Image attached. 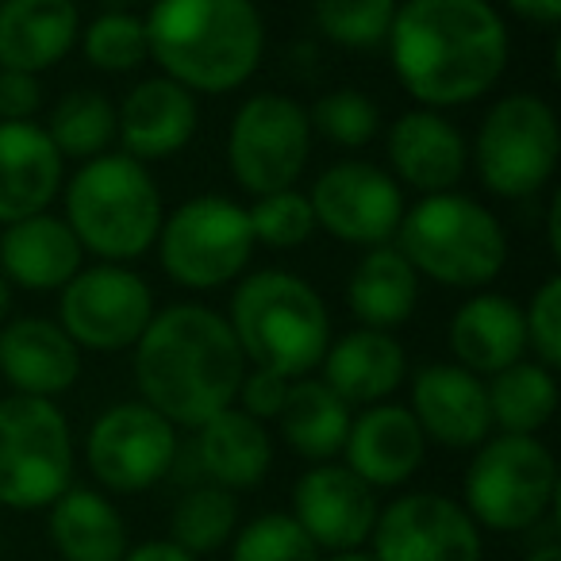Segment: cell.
<instances>
[{"label": "cell", "mask_w": 561, "mask_h": 561, "mask_svg": "<svg viewBox=\"0 0 561 561\" xmlns=\"http://www.w3.org/2000/svg\"><path fill=\"white\" fill-rule=\"evenodd\" d=\"M385 47L415 108L435 112L489 96L512 62V32L492 0H400Z\"/></svg>", "instance_id": "1"}, {"label": "cell", "mask_w": 561, "mask_h": 561, "mask_svg": "<svg viewBox=\"0 0 561 561\" xmlns=\"http://www.w3.org/2000/svg\"><path fill=\"white\" fill-rule=\"evenodd\" d=\"M131 369L142 404L173 427L196 431L224 408H234L247 358L224 312L208 305H170L158 308L131 346Z\"/></svg>", "instance_id": "2"}, {"label": "cell", "mask_w": 561, "mask_h": 561, "mask_svg": "<svg viewBox=\"0 0 561 561\" xmlns=\"http://www.w3.org/2000/svg\"><path fill=\"white\" fill-rule=\"evenodd\" d=\"M142 24L150 62L193 96L234 93L265 58V20L254 0H150Z\"/></svg>", "instance_id": "3"}, {"label": "cell", "mask_w": 561, "mask_h": 561, "mask_svg": "<svg viewBox=\"0 0 561 561\" xmlns=\"http://www.w3.org/2000/svg\"><path fill=\"white\" fill-rule=\"evenodd\" d=\"M227 323L247 366L270 369L285 381L312 377L331 346L328 300L316 293L312 280L289 270L242 273Z\"/></svg>", "instance_id": "4"}, {"label": "cell", "mask_w": 561, "mask_h": 561, "mask_svg": "<svg viewBox=\"0 0 561 561\" xmlns=\"http://www.w3.org/2000/svg\"><path fill=\"white\" fill-rule=\"evenodd\" d=\"M62 219L73 239L96 262H135L154 250L162 231V188L150 178V165L108 150L78 165L62 185Z\"/></svg>", "instance_id": "5"}, {"label": "cell", "mask_w": 561, "mask_h": 561, "mask_svg": "<svg viewBox=\"0 0 561 561\" xmlns=\"http://www.w3.org/2000/svg\"><path fill=\"white\" fill-rule=\"evenodd\" d=\"M392 247L420 280L446 289H484L507 265V231L492 208L458 193H431L404 208Z\"/></svg>", "instance_id": "6"}, {"label": "cell", "mask_w": 561, "mask_h": 561, "mask_svg": "<svg viewBox=\"0 0 561 561\" xmlns=\"http://www.w3.org/2000/svg\"><path fill=\"white\" fill-rule=\"evenodd\" d=\"M558 461L538 435H489L461 477V507L477 527L523 535L553 512Z\"/></svg>", "instance_id": "7"}, {"label": "cell", "mask_w": 561, "mask_h": 561, "mask_svg": "<svg viewBox=\"0 0 561 561\" xmlns=\"http://www.w3.org/2000/svg\"><path fill=\"white\" fill-rule=\"evenodd\" d=\"M561 162L558 112L538 93H504L477 124L469 165L500 201H527L553 181Z\"/></svg>", "instance_id": "8"}, {"label": "cell", "mask_w": 561, "mask_h": 561, "mask_svg": "<svg viewBox=\"0 0 561 561\" xmlns=\"http://www.w3.org/2000/svg\"><path fill=\"white\" fill-rule=\"evenodd\" d=\"M254 247L247 208L219 193L188 196L165 211L154 242L162 273L188 293H216L234 285L250 270Z\"/></svg>", "instance_id": "9"}, {"label": "cell", "mask_w": 561, "mask_h": 561, "mask_svg": "<svg viewBox=\"0 0 561 561\" xmlns=\"http://www.w3.org/2000/svg\"><path fill=\"white\" fill-rule=\"evenodd\" d=\"M73 431L58 400H0V507L39 512L73 484Z\"/></svg>", "instance_id": "10"}, {"label": "cell", "mask_w": 561, "mask_h": 561, "mask_svg": "<svg viewBox=\"0 0 561 561\" xmlns=\"http://www.w3.org/2000/svg\"><path fill=\"white\" fill-rule=\"evenodd\" d=\"M308 108L285 93H254L227 127V170L247 196L297 188L312 162Z\"/></svg>", "instance_id": "11"}, {"label": "cell", "mask_w": 561, "mask_h": 561, "mask_svg": "<svg viewBox=\"0 0 561 561\" xmlns=\"http://www.w3.org/2000/svg\"><path fill=\"white\" fill-rule=\"evenodd\" d=\"M154 312V289L147 277L119 262L81 265L58 289V328L73 339L78 351H131Z\"/></svg>", "instance_id": "12"}, {"label": "cell", "mask_w": 561, "mask_h": 561, "mask_svg": "<svg viewBox=\"0 0 561 561\" xmlns=\"http://www.w3.org/2000/svg\"><path fill=\"white\" fill-rule=\"evenodd\" d=\"M178 427L142 400L104 408L85 435V466L104 492L139 496L170 477L178 458Z\"/></svg>", "instance_id": "13"}, {"label": "cell", "mask_w": 561, "mask_h": 561, "mask_svg": "<svg viewBox=\"0 0 561 561\" xmlns=\"http://www.w3.org/2000/svg\"><path fill=\"white\" fill-rule=\"evenodd\" d=\"M308 201L320 231L358 250H374L397 239L408 208L397 178L366 158H343L328 165L308 188Z\"/></svg>", "instance_id": "14"}, {"label": "cell", "mask_w": 561, "mask_h": 561, "mask_svg": "<svg viewBox=\"0 0 561 561\" xmlns=\"http://www.w3.org/2000/svg\"><path fill=\"white\" fill-rule=\"evenodd\" d=\"M374 561H481V527L461 500L438 492H404L377 512Z\"/></svg>", "instance_id": "15"}, {"label": "cell", "mask_w": 561, "mask_h": 561, "mask_svg": "<svg viewBox=\"0 0 561 561\" xmlns=\"http://www.w3.org/2000/svg\"><path fill=\"white\" fill-rule=\"evenodd\" d=\"M377 492L343 461H320L293 489V519L316 550H362L377 523Z\"/></svg>", "instance_id": "16"}, {"label": "cell", "mask_w": 561, "mask_h": 561, "mask_svg": "<svg viewBox=\"0 0 561 561\" xmlns=\"http://www.w3.org/2000/svg\"><path fill=\"white\" fill-rule=\"evenodd\" d=\"M389 173L420 196L450 193L469 173V142L446 112L408 108L385 131Z\"/></svg>", "instance_id": "17"}, {"label": "cell", "mask_w": 561, "mask_h": 561, "mask_svg": "<svg viewBox=\"0 0 561 561\" xmlns=\"http://www.w3.org/2000/svg\"><path fill=\"white\" fill-rule=\"evenodd\" d=\"M408 412L415 415L423 438L446 450H477L492 435L489 392L484 377L454 366V362H431L415 369Z\"/></svg>", "instance_id": "18"}, {"label": "cell", "mask_w": 561, "mask_h": 561, "mask_svg": "<svg viewBox=\"0 0 561 561\" xmlns=\"http://www.w3.org/2000/svg\"><path fill=\"white\" fill-rule=\"evenodd\" d=\"M201 127V104L170 78H142L116 104V142L127 158L150 165L178 158Z\"/></svg>", "instance_id": "19"}, {"label": "cell", "mask_w": 561, "mask_h": 561, "mask_svg": "<svg viewBox=\"0 0 561 561\" xmlns=\"http://www.w3.org/2000/svg\"><path fill=\"white\" fill-rule=\"evenodd\" d=\"M351 473H358L369 489H400L420 473L427 458V438H423L415 415L408 404H374L362 408V415L351 420V435L343 446Z\"/></svg>", "instance_id": "20"}, {"label": "cell", "mask_w": 561, "mask_h": 561, "mask_svg": "<svg viewBox=\"0 0 561 561\" xmlns=\"http://www.w3.org/2000/svg\"><path fill=\"white\" fill-rule=\"evenodd\" d=\"M0 377L20 397L58 400L81 377V351L47 316L0 323Z\"/></svg>", "instance_id": "21"}, {"label": "cell", "mask_w": 561, "mask_h": 561, "mask_svg": "<svg viewBox=\"0 0 561 561\" xmlns=\"http://www.w3.org/2000/svg\"><path fill=\"white\" fill-rule=\"evenodd\" d=\"M320 369V381L346 408H374L408 381V351L392 331L354 328L331 339Z\"/></svg>", "instance_id": "22"}, {"label": "cell", "mask_w": 561, "mask_h": 561, "mask_svg": "<svg viewBox=\"0 0 561 561\" xmlns=\"http://www.w3.org/2000/svg\"><path fill=\"white\" fill-rule=\"evenodd\" d=\"M85 265V250L70 224L55 211L16 219L0 227V277L12 289L58 293Z\"/></svg>", "instance_id": "23"}, {"label": "cell", "mask_w": 561, "mask_h": 561, "mask_svg": "<svg viewBox=\"0 0 561 561\" xmlns=\"http://www.w3.org/2000/svg\"><path fill=\"white\" fill-rule=\"evenodd\" d=\"M62 185L66 158L39 124H0V227L50 211Z\"/></svg>", "instance_id": "24"}, {"label": "cell", "mask_w": 561, "mask_h": 561, "mask_svg": "<svg viewBox=\"0 0 561 561\" xmlns=\"http://www.w3.org/2000/svg\"><path fill=\"white\" fill-rule=\"evenodd\" d=\"M81 35V9L73 0H0V70H55Z\"/></svg>", "instance_id": "25"}, {"label": "cell", "mask_w": 561, "mask_h": 561, "mask_svg": "<svg viewBox=\"0 0 561 561\" xmlns=\"http://www.w3.org/2000/svg\"><path fill=\"white\" fill-rule=\"evenodd\" d=\"M446 343H450L454 366L477 377L500 374V369L527 358L523 305L504 293H477L450 316Z\"/></svg>", "instance_id": "26"}, {"label": "cell", "mask_w": 561, "mask_h": 561, "mask_svg": "<svg viewBox=\"0 0 561 561\" xmlns=\"http://www.w3.org/2000/svg\"><path fill=\"white\" fill-rule=\"evenodd\" d=\"M193 454L204 484H216L227 492H250L270 477L273 438L265 423L250 420L239 408H224L196 427Z\"/></svg>", "instance_id": "27"}, {"label": "cell", "mask_w": 561, "mask_h": 561, "mask_svg": "<svg viewBox=\"0 0 561 561\" xmlns=\"http://www.w3.org/2000/svg\"><path fill=\"white\" fill-rule=\"evenodd\" d=\"M47 535L62 561H124L131 550L119 507L96 489H70L47 507Z\"/></svg>", "instance_id": "28"}, {"label": "cell", "mask_w": 561, "mask_h": 561, "mask_svg": "<svg viewBox=\"0 0 561 561\" xmlns=\"http://www.w3.org/2000/svg\"><path fill=\"white\" fill-rule=\"evenodd\" d=\"M346 305L358 328L397 331L420 305V273L392 242L366 250L346 280Z\"/></svg>", "instance_id": "29"}, {"label": "cell", "mask_w": 561, "mask_h": 561, "mask_svg": "<svg viewBox=\"0 0 561 561\" xmlns=\"http://www.w3.org/2000/svg\"><path fill=\"white\" fill-rule=\"evenodd\" d=\"M351 420L354 408H346L320 377H300V381L289 385L277 427L285 446L297 458L320 466V461H335L343 454L346 435H351Z\"/></svg>", "instance_id": "30"}, {"label": "cell", "mask_w": 561, "mask_h": 561, "mask_svg": "<svg viewBox=\"0 0 561 561\" xmlns=\"http://www.w3.org/2000/svg\"><path fill=\"white\" fill-rule=\"evenodd\" d=\"M492 431L500 435H538L558 412V377L553 369L523 358L484 381Z\"/></svg>", "instance_id": "31"}, {"label": "cell", "mask_w": 561, "mask_h": 561, "mask_svg": "<svg viewBox=\"0 0 561 561\" xmlns=\"http://www.w3.org/2000/svg\"><path fill=\"white\" fill-rule=\"evenodd\" d=\"M43 131L66 162L101 158L116 142V104L96 89H73L55 101Z\"/></svg>", "instance_id": "32"}, {"label": "cell", "mask_w": 561, "mask_h": 561, "mask_svg": "<svg viewBox=\"0 0 561 561\" xmlns=\"http://www.w3.org/2000/svg\"><path fill=\"white\" fill-rule=\"evenodd\" d=\"M234 530H239V500L234 492L216 489V484L185 489L170 515V542H178L193 558L224 550Z\"/></svg>", "instance_id": "33"}, {"label": "cell", "mask_w": 561, "mask_h": 561, "mask_svg": "<svg viewBox=\"0 0 561 561\" xmlns=\"http://www.w3.org/2000/svg\"><path fill=\"white\" fill-rule=\"evenodd\" d=\"M78 47L85 62L101 73H135L142 62H150L147 50V24L135 12H101L89 24H81Z\"/></svg>", "instance_id": "34"}, {"label": "cell", "mask_w": 561, "mask_h": 561, "mask_svg": "<svg viewBox=\"0 0 561 561\" xmlns=\"http://www.w3.org/2000/svg\"><path fill=\"white\" fill-rule=\"evenodd\" d=\"M400 0H316V32L343 50H374L389 39Z\"/></svg>", "instance_id": "35"}, {"label": "cell", "mask_w": 561, "mask_h": 561, "mask_svg": "<svg viewBox=\"0 0 561 561\" xmlns=\"http://www.w3.org/2000/svg\"><path fill=\"white\" fill-rule=\"evenodd\" d=\"M312 135L328 139L339 150H362L381 135V108L362 89H328L308 108Z\"/></svg>", "instance_id": "36"}, {"label": "cell", "mask_w": 561, "mask_h": 561, "mask_svg": "<svg viewBox=\"0 0 561 561\" xmlns=\"http://www.w3.org/2000/svg\"><path fill=\"white\" fill-rule=\"evenodd\" d=\"M247 216H250L254 242H262V247H270V250H300L320 231V227H316L312 201H308V193H300V188H280V193L254 196Z\"/></svg>", "instance_id": "37"}, {"label": "cell", "mask_w": 561, "mask_h": 561, "mask_svg": "<svg viewBox=\"0 0 561 561\" xmlns=\"http://www.w3.org/2000/svg\"><path fill=\"white\" fill-rule=\"evenodd\" d=\"M231 561H320V550L293 515L265 512L234 530Z\"/></svg>", "instance_id": "38"}, {"label": "cell", "mask_w": 561, "mask_h": 561, "mask_svg": "<svg viewBox=\"0 0 561 561\" xmlns=\"http://www.w3.org/2000/svg\"><path fill=\"white\" fill-rule=\"evenodd\" d=\"M527 323V351L535 354L538 366L558 369L561 366V277L550 273L535 289L530 305L523 308Z\"/></svg>", "instance_id": "39"}, {"label": "cell", "mask_w": 561, "mask_h": 561, "mask_svg": "<svg viewBox=\"0 0 561 561\" xmlns=\"http://www.w3.org/2000/svg\"><path fill=\"white\" fill-rule=\"evenodd\" d=\"M289 385L285 377L270 374V369H254L247 366L239 381V392H234V408L247 412L250 420L265 423V420H277L280 408H285V397H289Z\"/></svg>", "instance_id": "40"}, {"label": "cell", "mask_w": 561, "mask_h": 561, "mask_svg": "<svg viewBox=\"0 0 561 561\" xmlns=\"http://www.w3.org/2000/svg\"><path fill=\"white\" fill-rule=\"evenodd\" d=\"M43 108V81L35 73L0 70V124H35Z\"/></svg>", "instance_id": "41"}, {"label": "cell", "mask_w": 561, "mask_h": 561, "mask_svg": "<svg viewBox=\"0 0 561 561\" xmlns=\"http://www.w3.org/2000/svg\"><path fill=\"white\" fill-rule=\"evenodd\" d=\"M512 16L527 20L535 27H558L561 20V0H500Z\"/></svg>", "instance_id": "42"}, {"label": "cell", "mask_w": 561, "mask_h": 561, "mask_svg": "<svg viewBox=\"0 0 561 561\" xmlns=\"http://www.w3.org/2000/svg\"><path fill=\"white\" fill-rule=\"evenodd\" d=\"M124 561H196L193 553H185L178 542L170 538H150V542H139L124 553Z\"/></svg>", "instance_id": "43"}, {"label": "cell", "mask_w": 561, "mask_h": 561, "mask_svg": "<svg viewBox=\"0 0 561 561\" xmlns=\"http://www.w3.org/2000/svg\"><path fill=\"white\" fill-rule=\"evenodd\" d=\"M546 247L553 257H561V193H553L546 208Z\"/></svg>", "instance_id": "44"}, {"label": "cell", "mask_w": 561, "mask_h": 561, "mask_svg": "<svg viewBox=\"0 0 561 561\" xmlns=\"http://www.w3.org/2000/svg\"><path fill=\"white\" fill-rule=\"evenodd\" d=\"M523 561H561V546H535Z\"/></svg>", "instance_id": "45"}, {"label": "cell", "mask_w": 561, "mask_h": 561, "mask_svg": "<svg viewBox=\"0 0 561 561\" xmlns=\"http://www.w3.org/2000/svg\"><path fill=\"white\" fill-rule=\"evenodd\" d=\"M9 312H12V285L0 277V323H9Z\"/></svg>", "instance_id": "46"}, {"label": "cell", "mask_w": 561, "mask_h": 561, "mask_svg": "<svg viewBox=\"0 0 561 561\" xmlns=\"http://www.w3.org/2000/svg\"><path fill=\"white\" fill-rule=\"evenodd\" d=\"M323 561H374V553H369V550H339V553H331V558H323Z\"/></svg>", "instance_id": "47"}]
</instances>
